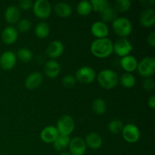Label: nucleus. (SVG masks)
<instances>
[{"instance_id":"obj_25","label":"nucleus","mask_w":155,"mask_h":155,"mask_svg":"<svg viewBox=\"0 0 155 155\" xmlns=\"http://www.w3.org/2000/svg\"><path fill=\"white\" fill-rule=\"evenodd\" d=\"M101 20L104 22H113L117 18V13L114 8L112 7H108L101 13ZM102 21V22H103Z\"/></svg>"},{"instance_id":"obj_39","label":"nucleus","mask_w":155,"mask_h":155,"mask_svg":"<svg viewBox=\"0 0 155 155\" xmlns=\"http://www.w3.org/2000/svg\"><path fill=\"white\" fill-rule=\"evenodd\" d=\"M141 3L144 6H148V4L149 5H153L154 3V0H151V1H147V0H143V1H141Z\"/></svg>"},{"instance_id":"obj_40","label":"nucleus","mask_w":155,"mask_h":155,"mask_svg":"<svg viewBox=\"0 0 155 155\" xmlns=\"http://www.w3.org/2000/svg\"><path fill=\"white\" fill-rule=\"evenodd\" d=\"M59 155H71L69 152H67V151H62Z\"/></svg>"},{"instance_id":"obj_20","label":"nucleus","mask_w":155,"mask_h":155,"mask_svg":"<svg viewBox=\"0 0 155 155\" xmlns=\"http://www.w3.org/2000/svg\"><path fill=\"white\" fill-rule=\"evenodd\" d=\"M120 65L124 71L130 74L137 69L138 61L133 56L127 55L122 58L120 60Z\"/></svg>"},{"instance_id":"obj_11","label":"nucleus","mask_w":155,"mask_h":155,"mask_svg":"<svg viewBox=\"0 0 155 155\" xmlns=\"http://www.w3.org/2000/svg\"><path fill=\"white\" fill-rule=\"evenodd\" d=\"M17 62V57L15 52L12 51H6L0 56V67L5 71H10L13 69Z\"/></svg>"},{"instance_id":"obj_35","label":"nucleus","mask_w":155,"mask_h":155,"mask_svg":"<svg viewBox=\"0 0 155 155\" xmlns=\"http://www.w3.org/2000/svg\"><path fill=\"white\" fill-rule=\"evenodd\" d=\"M154 81L151 78H146L143 81L142 86L146 91H151L154 88Z\"/></svg>"},{"instance_id":"obj_28","label":"nucleus","mask_w":155,"mask_h":155,"mask_svg":"<svg viewBox=\"0 0 155 155\" xmlns=\"http://www.w3.org/2000/svg\"><path fill=\"white\" fill-rule=\"evenodd\" d=\"M92 110L98 115H103L107 110L106 103L102 98H96L92 102Z\"/></svg>"},{"instance_id":"obj_8","label":"nucleus","mask_w":155,"mask_h":155,"mask_svg":"<svg viewBox=\"0 0 155 155\" xmlns=\"http://www.w3.org/2000/svg\"><path fill=\"white\" fill-rule=\"evenodd\" d=\"M122 136L124 140L129 143H136L140 138V131L137 126L133 124H128L124 127Z\"/></svg>"},{"instance_id":"obj_31","label":"nucleus","mask_w":155,"mask_h":155,"mask_svg":"<svg viewBox=\"0 0 155 155\" xmlns=\"http://www.w3.org/2000/svg\"><path fill=\"white\" fill-rule=\"evenodd\" d=\"M124 124L121 120L117 119L113 120L108 124V130L111 134L117 135L121 133L124 129Z\"/></svg>"},{"instance_id":"obj_32","label":"nucleus","mask_w":155,"mask_h":155,"mask_svg":"<svg viewBox=\"0 0 155 155\" xmlns=\"http://www.w3.org/2000/svg\"><path fill=\"white\" fill-rule=\"evenodd\" d=\"M131 6V2L130 0H117L114 2V10L116 12L124 13L130 9Z\"/></svg>"},{"instance_id":"obj_4","label":"nucleus","mask_w":155,"mask_h":155,"mask_svg":"<svg viewBox=\"0 0 155 155\" xmlns=\"http://www.w3.org/2000/svg\"><path fill=\"white\" fill-rule=\"evenodd\" d=\"M74 127L75 124L73 118L69 115H63L58 120L56 129L59 135L69 136L74 131Z\"/></svg>"},{"instance_id":"obj_36","label":"nucleus","mask_w":155,"mask_h":155,"mask_svg":"<svg viewBox=\"0 0 155 155\" xmlns=\"http://www.w3.org/2000/svg\"><path fill=\"white\" fill-rule=\"evenodd\" d=\"M33 4L31 0H21L19 2V7L23 10H28L33 7Z\"/></svg>"},{"instance_id":"obj_5","label":"nucleus","mask_w":155,"mask_h":155,"mask_svg":"<svg viewBox=\"0 0 155 155\" xmlns=\"http://www.w3.org/2000/svg\"><path fill=\"white\" fill-rule=\"evenodd\" d=\"M139 74L145 78H149L155 72V59L153 57H145L138 63Z\"/></svg>"},{"instance_id":"obj_16","label":"nucleus","mask_w":155,"mask_h":155,"mask_svg":"<svg viewBox=\"0 0 155 155\" xmlns=\"http://www.w3.org/2000/svg\"><path fill=\"white\" fill-rule=\"evenodd\" d=\"M91 32L97 39H103L107 38L109 33V29L105 23L102 21H96L92 24L91 27Z\"/></svg>"},{"instance_id":"obj_6","label":"nucleus","mask_w":155,"mask_h":155,"mask_svg":"<svg viewBox=\"0 0 155 155\" xmlns=\"http://www.w3.org/2000/svg\"><path fill=\"white\" fill-rule=\"evenodd\" d=\"M33 11L34 15L39 19H47L51 15V4L47 0H37L33 4Z\"/></svg>"},{"instance_id":"obj_18","label":"nucleus","mask_w":155,"mask_h":155,"mask_svg":"<svg viewBox=\"0 0 155 155\" xmlns=\"http://www.w3.org/2000/svg\"><path fill=\"white\" fill-rule=\"evenodd\" d=\"M44 72L48 78H55L61 72L60 64L56 61L51 59L45 63V67H44Z\"/></svg>"},{"instance_id":"obj_17","label":"nucleus","mask_w":155,"mask_h":155,"mask_svg":"<svg viewBox=\"0 0 155 155\" xmlns=\"http://www.w3.org/2000/svg\"><path fill=\"white\" fill-rule=\"evenodd\" d=\"M58 136L59 133L57 129L53 126H48V127H45L40 133L41 139L45 143L48 144L53 143Z\"/></svg>"},{"instance_id":"obj_37","label":"nucleus","mask_w":155,"mask_h":155,"mask_svg":"<svg viewBox=\"0 0 155 155\" xmlns=\"http://www.w3.org/2000/svg\"><path fill=\"white\" fill-rule=\"evenodd\" d=\"M148 43L151 46L154 47L155 46V33L154 32H152L151 33H150L148 36Z\"/></svg>"},{"instance_id":"obj_1","label":"nucleus","mask_w":155,"mask_h":155,"mask_svg":"<svg viewBox=\"0 0 155 155\" xmlns=\"http://www.w3.org/2000/svg\"><path fill=\"white\" fill-rule=\"evenodd\" d=\"M92 54L98 58H105L113 53V42L108 38L97 39L92 42L90 47Z\"/></svg>"},{"instance_id":"obj_21","label":"nucleus","mask_w":155,"mask_h":155,"mask_svg":"<svg viewBox=\"0 0 155 155\" xmlns=\"http://www.w3.org/2000/svg\"><path fill=\"white\" fill-rule=\"evenodd\" d=\"M54 11L56 15L62 18H67L72 15V7L67 2H59L54 5Z\"/></svg>"},{"instance_id":"obj_38","label":"nucleus","mask_w":155,"mask_h":155,"mask_svg":"<svg viewBox=\"0 0 155 155\" xmlns=\"http://www.w3.org/2000/svg\"><path fill=\"white\" fill-rule=\"evenodd\" d=\"M148 106H149L151 109L155 108V97L154 95L150 97L149 99H148Z\"/></svg>"},{"instance_id":"obj_13","label":"nucleus","mask_w":155,"mask_h":155,"mask_svg":"<svg viewBox=\"0 0 155 155\" xmlns=\"http://www.w3.org/2000/svg\"><path fill=\"white\" fill-rule=\"evenodd\" d=\"M139 22L145 27H152L155 23V11L151 8L144 9L139 16Z\"/></svg>"},{"instance_id":"obj_30","label":"nucleus","mask_w":155,"mask_h":155,"mask_svg":"<svg viewBox=\"0 0 155 155\" xmlns=\"http://www.w3.org/2000/svg\"><path fill=\"white\" fill-rule=\"evenodd\" d=\"M90 3L92 5V10L100 14L110 7V3L107 0H92Z\"/></svg>"},{"instance_id":"obj_3","label":"nucleus","mask_w":155,"mask_h":155,"mask_svg":"<svg viewBox=\"0 0 155 155\" xmlns=\"http://www.w3.org/2000/svg\"><path fill=\"white\" fill-rule=\"evenodd\" d=\"M112 28L117 36L120 38H126L132 33L133 24L128 18L121 17L112 22Z\"/></svg>"},{"instance_id":"obj_22","label":"nucleus","mask_w":155,"mask_h":155,"mask_svg":"<svg viewBox=\"0 0 155 155\" xmlns=\"http://www.w3.org/2000/svg\"><path fill=\"white\" fill-rule=\"evenodd\" d=\"M86 146L92 149H98L102 145V139L101 136L97 133H90L86 136Z\"/></svg>"},{"instance_id":"obj_29","label":"nucleus","mask_w":155,"mask_h":155,"mask_svg":"<svg viewBox=\"0 0 155 155\" xmlns=\"http://www.w3.org/2000/svg\"><path fill=\"white\" fill-rule=\"evenodd\" d=\"M17 58L24 63H28L33 58V53L30 49L27 48H20L16 54Z\"/></svg>"},{"instance_id":"obj_15","label":"nucleus","mask_w":155,"mask_h":155,"mask_svg":"<svg viewBox=\"0 0 155 155\" xmlns=\"http://www.w3.org/2000/svg\"><path fill=\"white\" fill-rule=\"evenodd\" d=\"M43 77L39 72H33L27 76L25 80V86L29 90H33L39 87L42 83Z\"/></svg>"},{"instance_id":"obj_26","label":"nucleus","mask_w":155,"mask_h":155,"mask_svg":"<svg viewBox=\"0 0 155 155\" xmlns=\"http://www.w3.org/2000/svg\"><path fill=\"white\" fill-rule=\"evenodd\" d=\"M92 5L89 1H81L77 6V12L81 16H86L92 12Z\"/></svg>"},{"instance_id":"obj_34","label":"nucleus","mask_w":155,"mask_h":155,"mask_svg":"<svg viewBox=\"0 0 155 155\" xmlns=\"http://www.w3.org/2000/svg\"><path fill=\"white\" fill-rule=\"evenodd\" d=\"M75 77L72 75H67L63 77L62 79V84L66 88H72L74 87L76 83Z\"/></svg>"},{"instance_id":"obj_19","label":"nucleus","mask_w":155,"mask_h":155,"mask_svg":"<svg viewBox=\"0 0 155 155\" xmlns=\"http://www.w3.org/2000/svg\"><path fill=\"white\" fill-rule=\"evenodd\" d=\"M21 17V13L18 7L15 5H10L5 12V19L8 24H14L18 22Z\"/></svg>"},{"instance_id":"obj_2","label":"nucleus","mask_w":155,"mask_h":155,"mask_svg":"<svg viewBox=\"0 0 155 155\" xmlns=\"http://www.w3.org/2000/svg\"><path fill=\"white\" fill-rule=\"evenodd\" d=\"M97 80L100 86L106 89H110L116 87L119 83V78L117 73L109 69L100 71L97 77Z\"/></svg>"},{"instance_id":"obj_27","label":"nucleus","mask_w":155,"mask_h":155,"mask_svg":"<svg viewBox=\"0 0 155 155\" xmlns=\"http://www.w3.org/2000/svg\"><path fill=\"white\" fill-rule=\"evenodd\" d=\"M121 85L125 88H133L136 85V80L134 76L130 73H125L120 78Z\"/></svg>"},{"instance_id":"obj_23","label":"nucleus","mask_w":155,"mask_h":155,"mask_svg":"<svg viewBox=\"0 0 155 155\" xmlns=\"http://www.w3.org/2000/svg\"><path fill=\"white\" fill-rule=\"evenodd\" d=\"M50 33V28L48 24L46 22L39 23L36 26L35 28V34L39 39H45V38L48 37Z\"/></svg>"},{"instance_id":"obj_7","label":"nucleus","mask_w":155,"mask_h":155,"mask_svg":"<svg viewBox=\"0 0 155 155\" xmlns=\"http://www.w3.org/2000/svg\"><path fill=\"white\" fill-rule=\"evenodd\" d=\"M95 71L89 66H83L79 68L75 74V79L83 84H89L95 80Z\"/></svg>"},{"instance_id":"obj_9","label":"nucleus","mask_w":155,"mask_h":155,"mask_svg":"<svg viewBox=\"0 0 155 155\" xmlns=\"http://www.w3.org/2000/svg\"><path fill=\"white\" fill-rule=\"evenodd\" d=\"M133 48L131 42L126 38H120L113 44V50L115 54L122 58L129 55Z\"/></svg>"},{"instance_id":"obj_14","label":"nucleus","mask_w":155,"mask_h":155,"mask_svg":"<svg viewBox=\"0 0 155 155\" xmlns=\"http://www.w3.org/2000/svg\"><path fill=\"white\" fill-rule=\"evenodd\" d=\"M2 40L6 45H12L17 41L18 37V31L15 27L8 26L3 30L1 35Z\"/></svg>"},{"instance_id":"obj_12","label":"nucleus","mask_w":155,"mask_h":155,"mask_svg":"<svg viewBox=\"0 0 155 155\" xmlns=\"http://www.w3.org/2000/svg\"><path fill=\"white\" fill-rule=\"evenodd\" d=\"M64 44L59 40H54L49 43L46 49V53L51 60L60 57L64 52Z\"/></svg>"},{"instance_id":"obj_10","label":"nucleus","mask_w":155,"mask_h":155,"mask_svg":"<svg viewBox=\"0 0 155 155\" xmlns=\"http://www.w3.org/2000/svg\"><path fill=\"white\" fill-rule=\"evenodd\" d=\"M70 154L71 155H84L86 151V144L84 139L81 137H74L70 141Z\"/></svg>"},{"instance_id":"obj_33","label":"nucleus","mask_w":155,"mask_h":155,"mask_svg":"<svg viewBox=\"0 0 155 155\" xmlns=\"http://www.w3.org/2000/svg\"><path fill=\"white\" fill-rule=\"evenodd\" d=\"M31 22L28 19H22L18 22V29L21 33H27L31 28Z\"/></svg>"},{"instance_id":"obj_24","label":"nucleus","mask_w":155,"mask_h":155,"mask_svg":"<svg viewBox=\"0 0 155 155\" xmlns=\"http://www.w3.org/2000/svg\"><path fill=\"white\" fill-rule=\"evenodd\" d=\"M70 141L71 139H70L69 136L59 135L57 139L53 142L54 149L58 151H63L65 148H67V147H68Z\"/></svg>"}]
</instances>
